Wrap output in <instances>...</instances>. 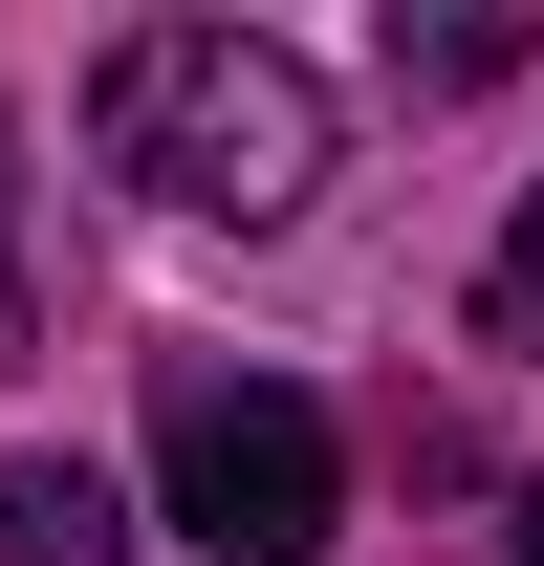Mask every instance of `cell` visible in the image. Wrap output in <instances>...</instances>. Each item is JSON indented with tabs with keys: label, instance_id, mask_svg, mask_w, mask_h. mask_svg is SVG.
Masks as SVG:
<instances>
[{
	"label": "cell",
	"instance_id": "cell-1",
	"mask_svg": "<svg viewBox=\"0 0 544 566\" xmlns=\"http://www.w3.org/2000/svg\"><path fill=\"white\" fill-rule=\"evenodd\" d=\"M87 153H109L132 197H175V218H305L327 87H305V44H262V22H132V44L87 66Z\"/></svg>",
	"mask_w": 544,
	"mask_h": 566
},
{
	"label": "cell",
	"instance_id": "cell-2",
	"mask_svg": "<svg viewBox=\"0 0 544 566\" xmlns=\"http://www.w3.org/2000/svg\"><path fill=\"white\" fill-rule=\"evenodd\" d=\"M153 480H175V523H197L218 566H327V523H348V436L305 415L283 370L175 349V370H153Z\"/></svg>",
	"mask_w": 544,
	"mask_h": 566
},
{
	"label": "cell",
	"instance_id": "cell-3",
	"mask_svg": "<svg viewBox=\"0 0 544 566\" xmlns=\"http://www.w3.org/2000/svg\"><path fill=\"white\" fill-rule=\"evenodd\" d=\"M0 566H132V501L87 458H0Z\"/></svg>",
	"mask_w": 544,
	"mask_h": 566
},
{
	"label": "cell",
	"instance_id": "cell-4",
	"mask_svg": "<svg viewBox=\"0 0 544 566\" xmlns=\"http://www.w3.org/2000/svg\"><path fill=\"white\" fill-rule=\"evenodd\" d=\"M479 349H544V197H523V240L479 262Z\"/></svg>",
	"mask_w": 544,
	"mask_h": 566
},
{
	"label": "cell",
	"instance_id": "cell-5",
	"mask_svg": "<svg viewBox=\"0 0 544 566\" xmlns=\"http://www.w3.org/2000/svg\"><path fill=\"white\" fill-rule=\"evenodd\" d=\"M0 349H22V218H0Z\"/></svg>",
	"mask_w": 544,
	"mask_h": 566
},
{
	"label": "cell",
	"instance_id": "cell-6",
	"mask_svg": "<svg viewBox=\"0 0 544 566\" xmlns=\"http://www.w3.org/2000/svg\"><path fill=\"white\" fill-rule=\"evenodd\" d=\"M523 566H544V501H523Z\"/></svg>",
	"mask_w": 544,
	"mask_h": 566
}]
</instances>
